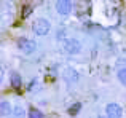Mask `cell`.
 <instances>
[{"mask_svg":"<svg viewBox=\"0 0 126 118\" xmlns=\"http://www.w3.org/2000/svg\"><path fill=\"white\" fill-rule=\"evenodd\" d=\"M78 110H80V104H77V105H74V107H72L70 110H69V113H70V115L74 117V113H77Z\"/></svg>","mask_w":126,"mask_h":118,"instance_id":"obj_12","label":"cell"},{"mask_svg":"<svg viewBox=\"0 0 126 118\" xmlns=\"http://www.w3.org/2000/svg\"><path fill=\"white\" fill-rule=\"evenodd\" d=\"M16 45H18L19 51L24 54H34L35 51H37V42L32 40V38H26V37H21L18 38V42H16Z\"/></svg>","mask_w":126,"mask_h":118,"instance_id":"obj_3","label":"cell"},{"mask_svg":"<svg viewBox=\"0 0 126 118\" xmlns=\"http://www.w3.org/2000/svg\"><path fill=\"white\" fill-rule=\"evenodd\" d=\"M81 48H83L81 42L78 40V38H75V37H67V38H64V42H62V50H64L67 54H70V56L78 54L81 51Z\"/></svg>","mask_w":126,"mask_h":118,"instance_id":"obj_1","label":"cell"},{"mask_svg":"<svg viewBox=\"0 0 126 118\" xmlns=\"http://www.w3.org/2000/svg\"><path fill=\"white\" fill-rule=\"evenodd\" d=\"M49 30H51V22L45 18H37L34 22H32V32L38 37H43V35H48Z\"/></svg>","mask_w":126,"mask_h":118,"instance_id":"obj_2","label":"cell"},{"mask_svg":"<svg viewBox=\"0 0 126 118\" xmlns=\"http://www.w3.org/2000/svg\"><path fill=\"white\" fill-rule=\"evenodd\" d=\"M99 118H107V117H105V115H101V117H99Z\"/></svg>","mask_w":126,"mask_h":118,"instance_id":"obj_14","label":"cell"},{"mask_svg":"<svg viewBox=\"0 0 126 118\" xmlns=\"http://www.w3.org/2000/svg\"><path fill=\"white\" fill-rule=\"evenodd\" d=\"M10 83H11V86L13 88H21V85H22V78H21V75L18 74V72H10Z\"/></svg>","mask_w":126,"mask_h":118,"instance_id":"obj_9","label":"cell"},{"mask_svg":"<svg viewBox=\"0 0 126 118\" xmlns=\"http://www.w3.org/2000/svg\"><path fill=\"white\" fill-rule=\"evenodd\" d=\"M8 118H27V113H26V109L22 105H15L10 113Z\"/></svg>","mask_w":126,"mask_h":118,"instance_id":"obj_8","label":"cell"},{"mask_svg":"<svg viewBox=\"0 0 126 118\" xmlns=\"http://www.w3.org/2000/svg\"><path fill=\"white\" fill-rule=\"evenodd\" d=\"M72 6H74V5H72L70 0H58V2L54 3L56 11H58L61 16H67V15H70Z\"/></svg>","mask_w":126,"mask_h":118,"instance_id":"obj_5","label":"cell"},{"mask_svg":"<svg viewBox=\"0 0 126 118\" xmlns=\"http://www.w3.org/2000/svg\"><path fill=\"white\" fill-rule=\"evenodd\" d=\"M117 78H118V81H120L123 86H126V67L118 69V72H117Z\"/></svg>","mask_w":126,"mask_h":118,"instance_id":"obj_10","label":"cell"},{"mask_svg":"<svg viewBox=\"0 0 126 118\" xmlns=\"http://www.w3.org/2000/svg\"><path fill=\"white\" fill-rule=\"evenodd\" d=\"M27 118H45V115H43L38 109H31V110H29Z\"/></svg>","mask_w":126,"mask_h":118,"instance_id":"obj_11","label":"cell"},{"mask_svg":"<svg viewBox=\"0 0 126 118\" xmlns=\"http://www.w3.org/2000/svg\"><path fill=\"white\" fill-rule=\"evenodd\" d=\"M64 80L67 81V83H70V85H74V83H77L78 80H80V74H78L75 69H72V67H67L64 70Z\"/></svg>","mask_w":126,"mask_h":118,"instance_id":"obj_6","label":"cell"},{"mask_svg":"<svg viewBox=\"0 0 126 118\" xmlns=\"http://www.w3.org/2000/svg\"><path fill=\"white\" fill-rule=\"evenodd\" d=\"M11 110H13V105H11V102H10V101H6V99L0 101V117H2V118L10 117Z\"/></svg>","mask_w":126,"mask_h":118,"instance_id":"obj_7","label":"cell"},{"mask_svg":"<svg viewBox=\"0 0 126 118\" xmlns=\"http://www.w3.org/2000/svg\"><path fill=\"white\" fill-rule=\"evenodd\" d=\"M2 80H3V69L0 67V85H2Z\"/></svg>","mask_w":126,"mask_h":118,"instance_id":"obj_13","label":"cell"},{"mask_svg":"<svg viewBox=\"0 0 126 118\" xmlns=\"http://www.w3.org/2000/svg\"><path fill=\"white\" fill-rule=\"evenodd\" d=\"M105 117L107 118H123V109L120 104L110 102L105 105Z\"/></svg>","mask_w":126,"mask_h":118,"instance_id":"obj_4","label":"cell"}]
</instances>
